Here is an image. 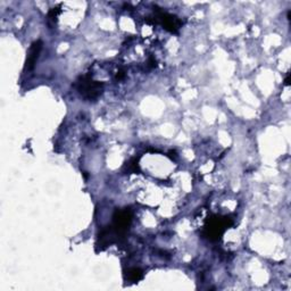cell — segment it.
<instances>
[{"instance_id":"1","label":"cell","mask_w":291,"mask_h":291,"mask_svg":"<svg viewBox=\"0 0 291 291\" xmlns=\"http://www.w3.org/2000/svg\"><path fill=\"white\" fill-rule=\"evenodd\" d=\"M76 89L83 98L94 100L103 93V83L93 80L90 75H84L81 76L79 81H76Z\"/></svg>"},{"instance_id":"2","label":"cell","mask_w":291,"mask_h":291,"mask_svg":"<svg viewBox=\"0 0 291 291\" xmlns=\"http://www.w3.org/2000/svg\"><path fill=\"white\" fill-rule=\"evenodd\" d=\"M233 224L232 219L229 217H221V216H214L209 218L208 224L205 229L206 237L212 240V241H216L222 237V234L226 232V230L229 229Z\"/></svg>"},{"instance_id":"3","label":"cell","mask_w":291,"mask_h":291,"mask_svg":"<svg viewBox=\"0 0 291 291\" xmlns=\"http://www.w3.org/2000/svg\"><path fill=\"white\" fill-rule=\"evenodd\" d=\"M132 221V214L130 209H121L116 211L114 214V223L113 227H109L111 233L115 237H123L125 232L129 230V227Z\"/></svg>"},{"instance_id":"4","label":"cell","mask_w":291,"mask_h":291,"mask_svg":"<svg viewBox=\"0 0 291 291\" xmlns=\"http://www.w3.org/2000/svg\"><path fill=\"white\" fill-rule=\"evenodd\" d=\"M154 22L161 24L163 28L172 33H176L182 24L180 19H178L176 16H174V15H171L163 11H160V8L156 11Z\"/></svg>"},{"instance_id":"5","label":"cell","mask_w":291,"mask_h":291,"mask_svg":"<svg viewBox=\"0 0 291 291\" xmlns=\"http://www.w3.org/2000/svg\"><path fill=\"white\" fill-rule=\"evenodd\" d=\"M42 49V41L41 40H37V41H34L31 47L29 49V53L27 56V60H25V66H24V70L25 71H32L35 66V63H37V60L39 58V55L40 52H41Z\"/></svg>"},{"instance_id":"6","label":"cell","mask_w":291,"mask_h":291,"mask_svg":"<svg viewBox=\"0 0 291 291\" xmlns=\"http://www.w3.org/2000/svg\"><path fill=\"white\" fill-rule=\"evenodd\" d=\"M130 281L132 282H138V281L142 279V271L139 268H132L129 271V275H127Z\"/></svg>"},{"instance_id":"7","label":"cell","mask_w":291,"mask_h":291,"mask_svg":"<svg viewBox=\"0 0 291 291\" xmlns=\"http://www.w3.org/2000/svg\"><path fill=\"white\" fill-rule=\"evenodd\" d=\"M62 13V11H60V7H55V8H52L50 9V12L48 13V17L50 21H53V22H56L57 21V17H58V15Z\"/></svg>"},{"instance_id":"8","label":"cell","mask_w":291,"mask_h":291,"mask_svg":"<svg viewBox=\"0 0 291 291\" xmlns=\"http://www.w3.org/2000/svg\"><path fill=\"white\" fill-rule=\"evenodd\" d=\"M127 171L136 173L138 170H139V165H138V160L137 158H132V160L127 163Z\"/></svg>"},{"instance_id":"9","label":"cell","mask_w":291,"mask_h":291,"mask_svg":"<svg viewBox=\"0 0 291 291\" xmlns=\"http://www.w3.org/2000/svg\"><path fill=\"white\" fill-rule=\"evenodd\" d=\"M289 75H290V74L288 73L287 78H285V80H284V84H285V85H289V84H290V83H289Z\"/></svg>"}]
</instances>
